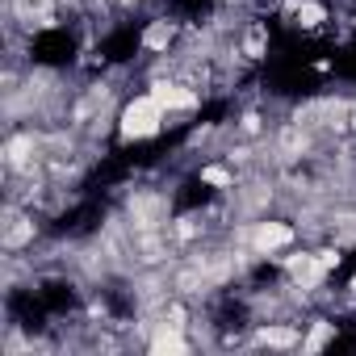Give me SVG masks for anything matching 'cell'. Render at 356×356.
<instances>
[{"mask_svg": "<svg viewBox=\"0 0 356 356\" xmlns=\"http://www.w3.org/2000/svg\"><path fill=\"white\" fill-rule=\"evenodd\" d=\"M163 122V105L147 92V97H134L126 109H122V134L126 138H151Z\"/></svg>", "mask_w": 356, "mask_h": 356, "instance_id": "6da1fadb", "label": "cell"}, {"mask_svg": "<svg viewBox=\"0 0 356 356\" xmlns=\"http://www.w3.org/2000/svg\"><path fill=\"white\" fill-rule=\"evenodd\" d=\"M151 97H155L163 109H193V105H197V97H193V92L176 88V84H155V88H151Z\"/></svg>", "mask_w": 356, "mask_h": 356, "instance_id": "7a4b0ae2", "label": "cell"}, {"mask_svg": "<svg viewBox=\"0 0 356 356\" xmlns=\"http://www.w3.org/2000/svg\"><path fill=\"white\" fill-rule=\"evenodd\" d=\"M289 239H293V231L281 227V222H264V227L256 231V248H260V252H273V248H281V243H289Z\"/></svg>", "mask_w": 356, "mask_h": 356, "instance_id": "3957f363", "label": "cell"}, {"mask_svg": "<svg viewBox=\"0 0 356 356\" xmlns=\"http://www.w3.org/2000/svg\"><path fill=\"white\" fill-rule=\"evenodd\" d=\"M34 239V222L30 218H13V227L5 231V248L13 252V248H22V243H30Z\"/></svg>", "mask_w": 356, "mask_h": 356, "instance_id": "277c9868", "label": "cell"}, {"mask_svg": "<svg viewBox=\"0 0 356 356\" xmlns=\"http://www.w3.org/2000/svg\"><path fill=\"white\" fill-rule=\"evenodd\" d=\"M298 22H302L306 30H314V26H323V22H327V9H323V5H314V0H302V5H298Z\"/></svg>", "mask_w": 356, "mask_h": 356, "instance_id": "5b68a950", "label": "cell"}, {"mask_svg": "<svg viewBox=\"0 0 356 356\" xmlns=\"http://www.w3.org/2000/svg\"><path fill=\"white\" fill-rule=\"evenodd\" d=\"M168 42H172V26H168V22H155V26L147 30V38H143L147 51H163Z\"/></svg>", "mask_w": 356, "mask_h": 356, "instance_id": "8992f818", "label": "cell"}, {"mask_svg": "<svg viewBox=\"0 0 356 356\" xmlns=\"http://www.w3.org/2000/svg\"><path fill=\"white\" fill-rule=\"evenodd\" d=\"M151 348H155V352H185L189 343H185V339H176V335H159Z\"/></svg>", "mask_w": 356, "mask_h": 356, "instance_id": "52a82bcc", "label": "cell"}, {"mask_svg": "<svg viewBox=\"0 0 356 356\" xmlns=\"http://www.w3.org/2000/svg\"><path fill=\"white\" fill-rule=\"evenodd\" d=\"M202 181H206V185H231V172H227V168H206Z\"/></svg>", "mask_w": 356, "mask_h": 356, "instance_id": "ba28073f", "label": "cell"}, {"mask_svg": "<svg viewBox=\"0 0 356 356\" xmlns=\"http://www.w3.org/2000/svg\"><path fill=\"white\" fill-rule=\"evenodd\" d=\"M260 339H264V343H293V331H281V327H273V331H264Z\"/></svg>", "mask_w": 356, "mask_h": 356, "instance_id": "9c48e42d", "label": "cell"}, {"mask_svg": "<svg viewBox=\"0 0 356 356\" xmlns=\"http://www.w3.org/2000/svg\"><path fill=\"white\" fill-rule=\"evenodd\" d=\"M327 335H331V327H314V335H310V339H306V348H310V352H314V348H318V343H323V339H327Z\"/></svg>", "mask_w": 356, "mask_h": 356, "instance_id": "30bf717a", "label": "cell"}]
</instances>
